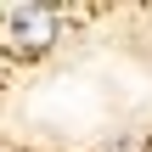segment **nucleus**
<instances>
[{"mask_svg":"<svg viewBox=\"0 0 152 152\" xmlns=\"http://www.w3.org/2000/svg\"><path fill=\"white\" fill-rule=\"evenodd\" d=\"M56 28H62V23H56L51 6H17V11H11V39H17V51H28V56H34V51H51V45H56Z\"/></svg>","mask_w":152,"mask_h":152,"instance_id":"f257e3e1","label":"nucleus"}]
</instances>
